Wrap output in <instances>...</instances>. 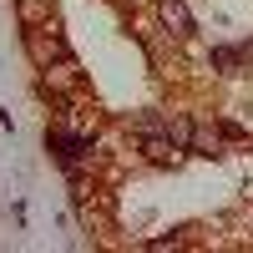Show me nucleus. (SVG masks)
Segmentation results:
<instances>
[{
  "mask_svg": "<svg viewBox=\"0 0 253 253\" xmlns=\"http://www.w3.org/2000/svg\"><path fill=\"white\" fill-rule=\"evenodd\" d=\"M132 126H137V132L147 137V132H167V126H172V122H162L157 112H132ZM167 137H172V132H167Z\"/></svg>",
  "mask_w": 253,
  "mask_h": 253,
  "instance_id": "20e7f679",
  "label": "nucleus"
},
{
  "mask_svg": "<svg viewBox=\"0 0 253 253\" xmlns=\"http://www.w3.org/2000/svg\"><path fill=\"white\" fill-rule=\"evenodd\" d=\"M238 61H243V51H233V46H218L213 51V66H223V71H233Z\"/></svg>",
  "mask_w": 253,
  "mask_h": 253,
  "instance_id": "39448f33",
  "label": "nucleus"
},
{
  "mask_svg": "<svg viewBox=\"0 0 253 253\" xmlns=\"http://www.w3.org/2000/svg\"><path fill=\"white\" fill-rule=\"evenodd\" d=\"M46 147H51V152H56L61 162H66V167H76L81 157L91 152V142L81 137V132H61V126H56V132H46Z\"/></svg>",
  "mask_w": 253,
  "mask_h": 253,
  "instance_id": "f257e3e1",
  "label": "nucleus"
},
{
  "mask_svg": "<svg viewBox=\"0 0 253 253\" xmlns=\"http://www.w3.org/2000/svg\"><path fill=\"white\" fill-rule=\"evenodd\" d=\"M162 26L172 36H193V15H187L182 0H162Z\"/></svg>",
  "mask_w": 253,
  "mask_h": 253,
  "instance_id": "f03ea898",
  "label": "nucleus"
},
{
  "mask_svg": "<svg viewBox=\"0 0 253 253\" xmlns=\"http://www.w3.org/2000/svg\"><path fill=\"white\" fill-rule=\"evenodd\" d=\"M142 152L152 157V162H172V157H177V142L162 137V132H147V137H142Z\"/></svg>",
  "mask_w": 253,
  "mask_h": 253,
  "instance_id": "7ed1b4c3",
  "label": "nucleus"
}]
</instances>
